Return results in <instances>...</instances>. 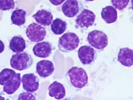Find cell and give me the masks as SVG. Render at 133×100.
Here are the masks:
<instances>
[{"mask_svg": "<svg viewBox=\"0 0 133 100\" xmlns=\"http://www.w3.org/2000/svg\"><path fill=\"white\" fill-rule=\"evenodd\" d=\"M66 79L71 87L81 90L87 85L88 76L87 73L82 68L72 67L66 74Z\"/></svg>", "mask_w": 133, "mask_h": 100, "instance_id": "6da1fadb", "label": "cell"}, {"mask_svg": "<svg viewBox=\"0 0 133 100\" xmlns=\"http://www.w3.org/2000/svg\"><path fill=\"white\" fill-rule=\"evenodd\" d=\"M79 44V37L76 33L68 32L63 35L59 38L58 47L60 52L68 53L76 50Z\"/></svg>", "mask_w": 133, "mask_h": 100, "instance_id": "7a4b0ae2", "label": "cell"}, {"mask_svg": "<svg viewBox=\"0 0 133 100\" xmlns=\"http://www.w3.org/2000/svg\"><path fill=\"white\" fill-rule=\"evenodd\" d=\"M33 58L28 52L17 53L12 56L10 65L13 69L18 71H23L28 69L33 64Z\"/></svg>", "mask_w": 133, "mask_h": 100, "instance_id": "3957f363", "label": "cell"}, {"mask_svg": "<svg viewBox=\"0 0 133 100\" xmlns=\"http://www.w3.org/2000/svg\"><path fill=\"white\" fill-rule=\"evenodd\" d=\"M87 41L90 46L98 51H103L108 45V37L100 30H93L88 33Z\"/></svg>", "mask_w": 133, "mask_h": 100, "instance_id": "277c9868", "label": "cell"}, {"mask_svg": "<svg viewBox=\"0 0 133 100\" xmlns=\"http://www.w3.org/2000/svg\"><path fill=\"white\" fill-rule=\"evenodd\" d=\"M26 35L31 42H41L45 39L47 31L45 28L36 23H32L27 26Z\"/></svg>", "mask_w": 133, "mask_h": 100, "instance_id": "5b68a950", "label": "cell"}, {"mask_svg": "<svg viewBox=\"0 0 133 100\" xmlns=\"http://www.w3.org/2000/svg\"><path fill=\"white\" fill-rule=\"evenodd\" d=\"M96 19V15L90 10L84 9L80 12L77 16L76 26L77 28H82L88 29L90 26H93Z\"/></svg>", "mask_w": 133, "mask_h": 100, "instance_id": "8992f818", "label": "cell"}, {"mask_svg": "<svg viewBox=\"0 0 133 100\" xmlns=\"http://www.w3.org/2000/svg\"><path fill=\"white\" fill-rule=\"evenodd\" d=\"M98 52L90 45H83L78 50V57L83 65L93 64L97 58Z\"/></svg>", "mask_w": 133, "mask_h": 100, "instance_id": "52a82bcc", "label": "cell"}, {"mask_svg": "<svg viewBox=\"0 0 133 100\" xmlns=\"http://www.w3.org/2000/svg\"><path fill=\"white\" fill-rule=\"evenodd\" d=\"M82 9V3L79 0H66L61 7L63 13L69 18H73L77 16Z\"/></svg>", "mask_w": 133, "mask_h": 100, "instance_id": "ba28073f", "label": "cell"}, {"mask_svg": "<svg viewBox=\"0 0 133 100\" xmlns=\"http://www.w3.org/2000/svg\"><path fill=\"white\" fill-rule=\"evenodd\" d=\"M23 90L28 92L34 93L39 87V79L35 74H24L21 78Z\"/></svg>", "mask_w": 133, "mask_h": 100, "instance_id": "9c48e42d", "label": "cell"}, {"mask_svg": "<svg viewBox=\"0 0 133 100\" xmlns=\"http://www.w3.org/2000/svg\"><path fill=\"white\" fill-rule=\"evenodd\" d=\"M53 50V46L50 42H39L33 47V52L35 56L42 58L49 57Z\"/></svg>", "mask_w": 133, "mask_h": 100, "instance_id": "30bf717a", "label": "cell"}, {"mask_svg": "<svg viewBox=\"0 0 133 100\" xmlns=\"http://www.w3.org/2000/svg\"><path fill=\"white\" fill-rule=\"evenodd\" d=\"M54 71V64L50 60H41L36 65V72L42 78H46L51 76Z\"/></svg>", "mask_w": 133, "mask_h": 100, "instance_id": "8fae6325", "label": "cell"}, {"mask_svg": "<svg viewBox=\"0 0 133 100\" xmlns=\"http://www.w3.org/2000/svg\"><path fill=\"white\" fill-rule=\"evenodd\" d=\"M33 17L39 25L44 26H49L52 22L54 16L52 12L48 10L41 9L33 15Z\"/></svg>", "mask_w": 133, "mask_h": 100, "instance_id": "7c38bea8", "label": "cell"}, {"mask_svg": "<svg viewBox=\"0 0 133 100\" xmlns=\"http://www.w3.org/2000/svg\"><path fill=\"white\" fill-rule=\"evenodd\" d=\"M117 60L124 66H132L133 65V51L132 49L128 47L120 49L118 54Z\"/></svg>", "mask_w": 133, "mask_h": 100, "instance_id": "4fadbf2b", "label": "cell"}, {"mask_svg": "<svg viewBox=\"0 0 133 100\" xmlns=\"http://www.w3.org/2000/svg\"><path fill=\"white\" fill-rule=\"evenodd\" d=\"M21 84V76L19 73H15L3 87V91L8 95H12L18 89Z\"/></svg>", "mask_w": 133, "mask_h": 100, "instance_id": "5bb4252c", "label": "cell"}, {"mask_svg": "<svg viewBox=\"0 0 133 100\" xmlns=\"http://www.w3.org/2000/svg\"><path fill=\"white\" fill-rule=\"evenodd\" d=\"M49 96L56 99H61L66 96V90L64 85L57 81H55L48 88Z\"/></svg>", "mask_w": 133, "mask_h": 100, "instance_id": "9a60e30c", "label": "cell"}, {"mask_svg": "<svg viewBox=\"0 0 133 100\" xmlns=\"http://www.w3.org/2000/svg\"><path fill=\"white\" fill-rule=\"evenodd\" d=\"M101 15L104 21L107 24L115 22L118 18L117 9L112 6H107L104 8L102 9Z\"/></svg>", "mask_w": 133, "mask_h": 100, "instance_id": "2e32d148", "label": "cell"}, {"mask_svg": "<svg viewBox=\"0 0 133 100\" xmlns=\"http://www.w3.org/2000/svg\"><path fill=\"white\" fill-rule=\"evenodd\" d=\"M26 42L23 37L17 35L11 39L9 42V48L14 53H20L26 49Z\"/></svg>", "mask_w": 133, "mask_h": 100, "instance_id": "e0dca14e", "label": "cell"}, {"mask_svg": "<svg viewBox=\"0 0 133 100\" xmlns=\"http://www.w3.org/2000/svg\"><path fill=\"white\" fill-rule=\"evenodd\" d=\"M26 12L22 9H17L14 11L11 15L12 23L17 26H20L26 22Z\"/></svg>", "mask_w": 133, "mask_h": 100, "instance_id": "ac0fdd59", "label": "cell"}, {"mask_svg": "<svg viewBox=\"0 0 133 100\" xmlns=\"http://www.w3.org/2000/svg\"><path fill=\"white\" fill-rule=\"evenodd\" d=\"M68 28V23L66 21L57 18L53 20L51 23V30L56 35H60L63 34Z\"/></svg>", "mask_w": 133, "mask_h": 100, "instance_id": "d6986e66", "label": "cell"}, {"mask_svg": "<svg viewBox=\"0 0 133 100\" xmlns=\"http://www.w3.org/2000/svg\"><path fill=\"white\" fill-rule=\"evenodd\" d=\"M16 73L13 69L5 68L0 72V85H4L6 83L9 81L11 78Z\"/></svg>", "mask_w": 133, "mask_h": 100, "instance_id": "ffe728a7", "label": "cell"}, {"mask_svg": "<svg viewBox=\"0 0 133 100\" xmlns=\"http://www.w3.org/2000/svg\"><path fill=\"white\" fill-rule=\"evenodd\" d=\"M15 7L14 0H0V10L3 11L13 9Z\"/></svg>", "mask_w": 133, "mask_h": 100, "instance_id": "44dd1931", "label": "cell"}, {"mask_svg": "<svg viewBox=\"0 0 133 100\" xmlns=\"http://www.w3.org/2000/svg\"><path fill=\"white\" fill-rule=\"evenodd\" d=\"M130 0H111L112 5L116 9L123 11L128 5Z\"/></svg>", "mask_w": 133, "mask_h": 100, "instance_id": "7402d4cb", "label": "cell"}, {"mask_svg": "<svg viewBox=\"0 0 133 100\" xmlns=\"http://www.w3.org/2000/svg\"><path fill=\"white\" fill-rule=\"evenodd\" d=\"M18 100H24V99H36V97L35 95H34L33 93L31 92H24L22 93L18 96Z\"/></svg>", "mask_w": 133, "mask_h": 100, "instance_id": "603a6c76", "label": "cell"}, {"mask_svg": "<svg viewBox=\"0 0 133 100\" xmlns=\"http://www.w3.org/2000/svg\"><path fill=\"white\" fill-rule=\"evenodd\" d=\"M50 2L54 6H59L62 4L66 0H49Z\"/></svg>", "mask_w": 133, "mask_h": 100, "instance_id": "cb8c5ba5", "label": "cell"}, {"mask_svg": "<svg viewBox=\"0 0 133 100\" xmlns=\"http://www.w3.org/2000/svg\"><path fill=\"white\" fill-rule=\"evenodd\" d=\"M4 50V44L2 41L0 40V54H1Z\"/></svg>", "mask_w": 133, "mask_h": 100, "instance_id": "d4e9b609", "label": "cell"}, {"mask_svg": "<svg viewBox=\"0 0 133 100\" xmlns=\"http://www.w3.org/2000/svg\"><path fill=\"white\" fill-rule=\"evenodd\" d=\"M86 1H88V2H91V1H93L95 0H85Z\"/></svg>", "mask_w": 133, "mask_h": 100, "instance_id": "484cf974", "label": "cell"}, {"mask_svg": "<svg viewBox=\"0 0 133 100\" xmlns=\"http://www.w3.org/2000/svg\"><path fill=\"white\" fill-rule=\"evenodd\" d=\"M0 99H3V100H4V99H5V98H3V97H2V96H0Z\"/></svg>", "mask_w": 133, "mask_h": 100, "instance_id": "4316f807", "label": "cell"}]
</instances>
